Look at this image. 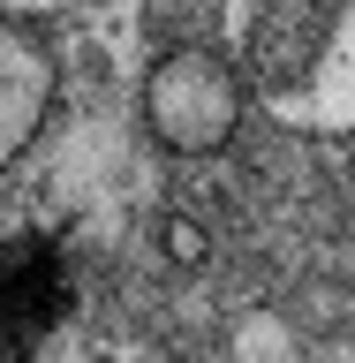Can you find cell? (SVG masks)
<instances>
[{
    "mask_svg": "<svg viewBox=\"0 0 355 363\" xmlns=\"http://www.w3.org/2000/svg\"><path fill=\"white\" fill-rule=\"evenodd\" d=\"M68 8H84V0H0V16H16V23H38V16H68Z\"/></svg>",
    "mask_w": 355,
    "mask_h": 363,
    "instance_id": "obj_6",
    "label": "cell"
},
{
    "mask_svg": "<svg viewBox=\"0 0 355 363\" xmlns=\"http://www.w3.org/2000/svg\"><path fill=\"white\" fill-rule=\"evenodd\" d=\"M348 182H355V152H348Z\"/></svg>",
    "mask_w": 355,
    "mask_h": 363,
    "instance_id": "obj_7",
    "label": "cell"
},
{
    "mask_svg": "<svg viewBox=\"0 0 355 363\" xmlns=\"http://www.w3.org/2000/svg\"><path fill=\"white\" fill-rule=\"evenodd\" d=\"M159 250H167L174 265H204V250H212V242H204L197 220H167V227H159Z\"/></svg>",
    "mask_w": 355,
    "mask_h": 363,
    "instance_id": "obj_5",
    "label": "cell"
},
{
    "mask_svg": "<svg viewBox=\"0 0 355 363\" xmlns=\"http://www.w3.org/2000/svg\"><path fill=\"white\" fill-rule=\"evenodd\" d=\"M249 106V84L235 53H212V45H167L152 68H144V129L167 144L174 159H212L235 144Z\"/></svg>",
    "mask_w": 355,
    "mask_h": 363,
    "instance_id": "obj_2",
    "label": "cell"
},
{
    "mask_svg": "<svg viewBox=\"0 0 355 363\" xmlns=\"http://www.w3.org/2000/svg\"><path fill=\"white\" fill-rule=\"evenodd\" d=\"M249 99L295 136H355V0H220Z\"/></svg>",
    "mask_w": 355,
    "mask_h": 363,
    "instance_id": "obj_1",
    "label": "cell"
},
{
    "mask_svg": "<svg viewBox=\"0 0 355 363\" xmlns=\"http://www.w3.org/2000/svg\"><path fill=\"white\" fill-rule=\"evenodd\" d=\"M242 363H295L303 356V333H295V318H280V311H249V318H235V340H227Z\"/></svg>",
    "mask_w": 355,
    "mask_h": 363,
    "instance_id": "obj_4",
    "label": "cell"
},
{
    "mask_svg": "<svg viewBox=\"0 0 355 363\" xmlns=\"http://www.w3.org/2000/svg\"><path fill=\"white\" fill-rule=\"evenodd\" d=\"M53 53H45L16 16H0V167H16L30 144H38L45 113H53Z\"/></svg>",
    "mask_w": 355,
    "mask_h": 363,
    "instance_id": "obj_3",
    "label": "cell"
}]
</instances>
